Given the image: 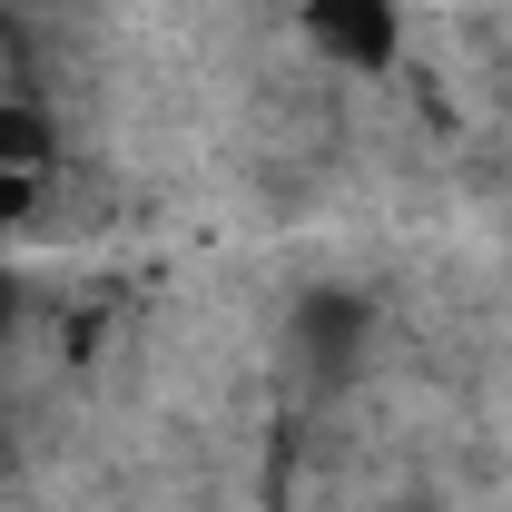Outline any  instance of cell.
<instances>
[{"label":"cell","instance_id":"1","mask_svg":"<svg viewBox=\"0 0 512 512\" xmlns=\"http://www.w3.org/2000/svg\"><path fill=\"white\" fill-rule=\"evenodd\" d=\"M296 20H306V50L335 60V69H355V79H384V69L404 60V10L394 0H306Z\"/></svg>","mask_w":512,"mask_h":512},{"label":"cell","instance_id":"4","mask_svg":"<svg viewBox=\"0 0 512 512\" xmlns=\"http://www.w3.org/2000/svg\"><path fill=\"white\" fill-rule=\"evenodd\" d=\"M40 188H50V178H20V168H0V237H10L30 207H40Z\"/></svg>","mask_w":512,"mask_h":512},{"label":"cell","instance_id":"5","mask_svg":"<svg viewBox=\"0 0 512 512\" xmlns=\"http://www.w3.org/2000/svg\"><path fill=\"white\" fill-rule=\"evenodd\" d=\"M20 316H30V286H20V276H10V266H0V345H10V335H20Z\"/></svg>","mask_w":512,"mask_h":512},{"label":"cell","instance_id":"2","mask_svg":"<svg viewBox=\"0 0 512 512\" xmlns=\"http://www.w3.org/2000/svg\"><path fill=\"white\" fill-rule=\"evenodd\" d=\"M365 335H375V306H365L355 286H306V306H296V355H306L316 375H345V365L365 355Z\"/></svg>","mask_w":512,"mask_h":512},{"label":"cell","instance_id":"3","mask_svg":"<svg viewBox=\"0 0 512 512\" xmlns=\"http://www.w3.org/2000/svg\"><path fill=\"white\" fill-rule=\"evenodd\" d=\"M50 158H60V128L40 99H0V168H20V178H50Z\"/></svg>","mask_w":512,"mask_h":512}]
</instances>
